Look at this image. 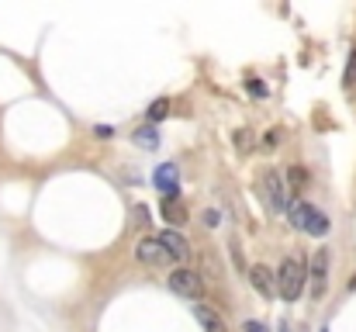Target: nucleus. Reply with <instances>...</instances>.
I'll return each mask as SVG.
<instances>
[{
  "label": "nucleus",
  "instance_id": "obj_1",
  "mask_svg": "<svg viewBox=\"0 0 356 332\" xmlns=\"http://www.w3.org/2000/svg\"><path fill=\"white\" fill-rule=\"evenodd\" d=\"M305 287H308V263L287 256L280 263V270H277V294L284 301H298L305 294Z\"/></svg>",
  "mask_w": 356,
  "mask_h": 332
},
{
  "label": "nucleus",
  "instance_id": "obj_2",
  "mask_svg": "<svg viewBox=\"0 0 356 332\" xmlns=\"http://www.w3.org/2000/svg\"><path fill=\"white\" fill-rule=\"evenodd\" d=\"M287 221H291L294 228H301V232L315 235V239L329 235V228H332L329 215H322V212H318V208H312L308 201H291V205H287Z\"/></svg>",
  "mask_w": 356,
  "mask_h": 332
},
{
  "label": "nucleus",
  "instance_id": "obj_3",
  "mask_svg": "<svg viewBox=\"0 0 356 332\" xmlns=\"http://www.w3.org/2000/svg\"><path fill=\"white\" fill-rule=\"evenodd\" d=\"M259 187H263V201H266V208L270 212H287V187H284V177L277 173V170H263V177H259Z\"/></svg>",
  "mask_w": 356,
  "mask_h": 332
},
{
  "label": "nucleus",
  "instance_id": "obj_4",
  "mask_svg": "<svg viewBox=\"0 0 356 332\" xmlns=\"http://www.w3.org/2000/svg\"><path fill=\"white\" fill-rule=\"evenodd\" d=\"M325 287H329V249H315V256L308 263V291L315 301H322Z\"/></svg>",
  "mask_w": 356,
  "mask_h": 332
},
{
  "label": "nucleus",
  "instance_id": "obj_5",
  "mask_svg": "<svg viewBox=\"0 0 356 332\" xmlns=\"http://www.w3.org/2000/svg\"><path fill=\"white\" fill-rule=\"evenodd\" d=\"M170 291H173V294H180V298L197 301V298H204V280H201V274H194V270L180 267V270H173V274H170Z\"/></svg>",
  "mask_w": 356,
  "mask_h": 332
},
{
  "label": "nucleus",
  "instance_id": "obj_6",
  "mask_svg": "<svg viewBox=\"0 0 356 332\" xmlns=\"http://www.w3.org/2000/svg\"><path fill=\"white\" fill-rule=\"evenodd\" d=\"M152 184H156V191H159L163 198H180V170H177V163H163V166H156Z\"/></svg>",
  "mask_w": 356,
  "mask_h": 332
},
{
  "label": "nucleus",
  "instance_id": "obj_7",
  "mask_svg": "<svg viewBox=\"0 0 356 332\" xmlns=\"http://www.w3.org/2000/svg\"><path fill=\"white\" fill-rule=\"evenodd\" d=\"M156 239H159V246H163L166 260H187V253H191V242H187V235H184V232H177V228H166V232H159Z\"/></svg>",
  "mask_w": 356,
  "mask_h": 332
},
{
  "label": "nucleus",
  "instance_id": "obj_8",
  "mask_svg": "<svg viewBox=\"0 0 356 332\" xmlns=\"http://www.w3.org/2000/svg\"><path fill=\"white\" fill-rule=\"evenodd\" d=\"M249 284L256 287V294L259 298H277V274L270 270V267H263V263H256V267H249Z\"/></svg>",
  "mask_w": 356,
  "mask_h": 332
},
{
  "label": "nucleus",
  "instance_id": "obj_9",
  "mask_svg": "<svg viewBox=\"0 0 356 332\" xmlns=\"http://www.w3.org/2000/svg\"><path fill=\"white\" fill-rule=\"evenodd\" d=\"M135 260L145 263V267H159V263L166 260V253H163V246H159L156 235H145V239L135 246Z\"/></svg>",
  "mask_w": 356,
  "mask_h": 332
},
{
  "label": "nucleus",
  "instance_id": "obj_10",
  "mask_svg": "<svg viewBox=\"0 0 356 332\" xmlns=\"http://www.w3.org/2000/svg\"><path fill=\"white\" fill-rule=\"evenodd\" d=\"M159 212H163V219L170 221L173 228H180V225L187 221V205H184L180 198H163V201H159Z\"/></svg>",
  "mask_w": 356,
  "mask_h": 332
},
{
  "label": "nucleus",
  "instance_id": "obj_11",
  "mask_svg": "<svg viewBox=\"0 0 356 332\" xmlns=\"http://www.w3.org/2000/svg\"><path fill=\"white\" fill-rule=\"evenodd\" d=\"M194 315H197V322H201V329L204 332H229L225 329V319H222L215 308H208V305H197Z\"/></svg>",
  "mask_w": 356,
  "mask_h": 332
},
{
  "label": "nucleus",
  "instance_id": "obj_12",
  "mask_svg": "<svg viewBox=\"0 0 356 332\" xmlns=\"http://www.w3.org/2000/svg\"><path fill=\"white\" fill-rule=\"evenodd\" d=\"M131 142H135L138 149L152 152V149H159V128H156V125H142V128L131 132Z\"/></svg>",
  "mask_w": 356,
  "mask_h": 332
},
{
  "label": "nucleus",
  "instance_id": "obj_13",
  "mask_svg": "<svg viewBox=\"0 0 356 332\" xmlns=\"http://www.w3.org/2000/svg\"><path fill=\"white\" fill-rule=\"evenodd\" d=\"M145 114H149V125H156V128H159V121L170 114V97H156V101L149 104V111H145Z\"/></svg>",
  "mask_w": 356,
  "mask_h": 332
},
{
  "label": "nucleus",
  "instance_id": "obj_14",
  "mask_svg": "<svg viewBox=\"0 0 356 332\" xmlns=\"http://www.w3.org/2000/svg\"><path fill=\"white\" fill-rule=\"evenodd\" d=\"M343 87H346L350 94H353V90H356V52H353V56H350V59H346V73H343Z\"/></svg>",
  "mask_w": 356,
  "mask_h": 332
},
{
  "label": "nucleus",
  "instance_id": "obj_15",
  "mask_svg": "<svg viewBox=\"0 0 356 332\" xmlns=\"http://www.w3.org/2000/svg\"><path fill=\"white\" fill-rule=\"evenodd\" d=\"M236 145H238V152H249V149H252V135H249L245 128L236 132Z\"/></svg>",
  "mask_w": 356,
  "mask_h": 332
},
{
  "label": "nucleus",
  "instance_id": "obj_16",
  "mask_svg": "<svg viewBox=\"0 0 356 332\" xmlns=\"http://www.w3.org/2000/svg\"><path fill=\"white\" fill-rule=\"evenodd\" d=\"M135 225H138V228H145V225H149V212H145L142 205H135Z\"/></svg>",
  "mask_w": 356,
  "mask_h": 332
},
{
  "label": "nucleus",
  "instance_id": "obj_17",
  "mask_svg": "<svg viewBox=\"0 0 356 332\" xmlns=\"http://www.w3.org/2000/svg\"><path fill=\"white\" fill-rule=\"evenodd\" d=\"M242 332H270V329H266L263 322H256V319H249V322L242 326Z\"/></svg>",
  "mask_w": 356,
  "mask_h": 332
},
{
  "label": "nucleus",
  "instance_id": "obj_18",
  "mask_svg": "<svg viewBox=\"0 0 356 332\" xmlns=\"http://www.w3.org/2000/svg\"><path fill=\"white\" fill-rule=\"evenodd\" d=\"M249 94H252V97H263L266 90H263V84H259V80H249Z\"/></svg>",
  "mask_w": 356,
  "mask_h": 332
},
{
  "label": "nucleus",
  "instance_id": "obj_19",
  "mask_svg": "<svg viewBox=\"0 0 356 332\" xmlns=\"http://www.w3.org/2000/svg\"><path fill=\"white\" fill-rule=\"evenodd\" d=\"M277 142H280V139H277V132H266V135H263V149H273Z\"/></svg>",
  "mask_w": 356,
  "mask_h": 332
},
{
  "label": "nucleus",
  "instance_id": "obj_20",
  "mask_svg": "<svg viewBox=\"0 0 356 332\" xmlns=\"http://www.w3.org/2000/svg\"><path fill=\"white\" fill-rule=\"evenodd\" d=\"M291 184H294V187H298V184H305V170L291 166Z\"/></svg>",
  "mask_w": 356,
  "mask_h": 332
},
{
  "label": "nucleus",
  "instance_id": "obj_21",
  "mask_svg": "<svg viewBox=\"0 0 356 332\" xmlns=\"http://www.w3.org/2000/svg\"><path fill=\"white\" fill-rule=\"evenodd\" d=\"M94 135H97V139H111V135H115V128H104V125H97V128H94Z\"/></svg>",
  "mask_w": 356,
  "mask_h": 332
},
{
  "label": "nucleus",
  "instance_id": "obj_22",
  "mask_svg": "<svg viewBox=\"0 0 356 332\" xmlns=\"http://www.w3.org/2000/svg\"><path fill=\"white\" fill-rule=\"evenodd\" d=\"M218 221H222V215H218V212H204V225H211V228H215Z\"/></svg>",
  "mask_w": 356,
  "mask_h": 332
},
{
  "label": "nucleus",
  "instance_id": "obj_23",
  "mask_svg": "<svg viewBox=\"0 0 356 332\" xmlns=\"http://www.w3.org/2000/svg\"><path fill=\"white\" fill-rule=\"evenodd\" d=\"M346 291H350V294H356V274L350 277V280H346Z\"/></svg>",
  "mask_w": 356,
  "mask_h": 332
},
{
  "label": "nucleus",
  "instance_id": "obj_24",
  "mask_svg": "<svg viewBox=\"0 0 356 332\" xmlns=\"http://www.w3.org/2000/svg\"><path fill=\"white\" fill-rule=\"evenodd\" d=\"M322 332H329V329H322Z\"/></svg>",
  "mask_w": 356,
  "mask_h": 332
}]
</instances>
